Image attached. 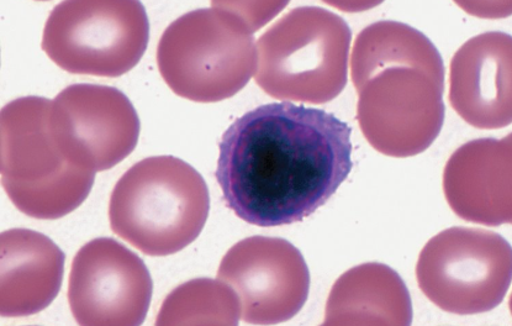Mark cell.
Instances as JSON below:
<instances>
[{
  "mask_svg": "<svg viewBox=\"0 0 512 326\" xmlns=\"http://www.w3.org/2000/svg\"><path fill=\"white\" fill-rule=\"evenodd\" d=\"M351 133L336 115L290 102L242 115L219 145L226 207L263 228L302 222L350 175Z\"/></svg>",
  "mask_w": 512,
  "mask_h": 326,
  "instance_id": "obj_1",
  "label": "cell"
},
{
  "mask_svg": "<svg viewBox=\"0 0 512 326\" xmlns=\"http://www.w3.org/2000/svg\"><path fill=\"white\" fill-rule=\"evenodd\" d=\"M279 3H213L174 20L157 49L158 70L177 96L197 103L234 97L255 76V36Z\"/></svg>",
  "mask_w": 512,
  "mask_h": 326,
  "instance_id": "obj_2",
  "label": "cell"
},
{
  "mask_svg": "<svg viewBox=\"0 0 512 326\" xmlns=\"http://www.w3.org/2000/svg\"><path fill=\"white\" fill-rule=\"evenodd\" d=\"M210 210L207 183L189 163L173 156L137 162L113 189L112 230L149 256L186 249L202 233Z\"/></svg>",
  "mask_w": 512,
  "mask_h": 326,
  "instance_id": "obj_3",
  "label": "cell"
},
{
  "mask_svg": "<svg viewBox=\"0 0 512 326\" xmlns=\"http://www.w3.org/2000/svg\"><path fill=\"white\" fill-rule=\"evenodd\" d=\"M352 33L340 15L293 9L257 41L258 86L279 101L324 104L345 89Z\"/></svg>",
  "mask_w": 512,
  "mask_h": 326,
  "instance_id": "obj_4",
  "label": "cell"
},
{
  "mask_svg": "<svg viewBox=\"0 0 512 326\" xmlns=\"http://www.w3.org/2000/svg\"><path fill=\"white\" fill-rule=\"evenodd\" d=\"M51 101L24 97L0 113L2 183L10 201L28 217L56 220L91 193L95 173L63 159L50 131Z\"/></svg>",
  "mask_w": 512,
  "mask_h": 326,
  "instance_id": "obj_5",
  "label": "cell"
},
{
  "mask_svg": "<svg viewBox=\"0 0 512 326\" xmlns=\"http://www.w3.org/2000/svg\"><path fill=\"white\" fill-rule=\"evenodd\" d=\"M445 72L434 46L383 68L357 89L358 123L373 149L410 157L434 144L445 122Z\"/></svg>",
  "mask_w": 512,
  "mask_h": 326,
  "instance_id": "obj_6",
  "label": "cell"
},
{
  "mask_svg": "<svg viewBox=\"0 0 512 326\" xmlns=\"http://www.w3.org/2000/svg\"><path fill=\"white\" fill-rule=\"evenodd\" d=\"M149 40V18L140 2L73 0L52 10L42 50L75 75L119 77L140 62Z\"/></svg>",
  "mask_w": 512,
  "mask_h": 326,
  "instance_id": "obj_7",
  "label": "cell"
},
{
  "mask_svg": "<svg viewBox=\"0 0 512 326\" xmlns=\"http://www.w3.org/2000/svg\"><path fill=\"white\" fill-rule=\"evenodd\" d=\"M511 246L493 231L450 228L422 249L416 277L425 296L445 312L487 313L511 285Z\"/></svg>",
  "mask_w": 512,
  "mask_h": 326,
  "instance_id": "obj_8",
  "label": "cell"
},
{
  "mask_svg": "<svg viewBox=\"0 0 512 326\" xmlns=\"http://www.w3.org/2000/svg\"><path fill=\"white\" fill-rule=\"evenodd\" d=\"M50 131L63 159L95 173L110 170L135 150L140 119L119 89L73 84L51 101Z\"/></svg>",
  "mask_w": 512,
  "mask_h": 326,
  "instance_id": "obj_9",
  "label": "cell"
},
{
  "mask_svg": "<svg viewBox=\"0 0 512 326\" xmlns=\"http://www.w3.org/2000/svg\"><path fill=\"white\" fill-rule=\"evenodd\" d=\"M218 278L234 289L241 318L248 324L288 322L309 297L310 273L304 256L281 238L241 240L221 260Z\"/></svg>",
  "mask_w": 512,
  "mask_h": 326,
  "instance_id": "obj_10",
  "label": "cell"
},
{
  "mask_svg": "<svg viewBox=\"0 0 512 326\" xmlns=\"http://www.w3.org/2000/svg\"><path fill=\"white\" fill-rule=\"evenodd\" d=\"M152 292L145 262L114 239L89 241L73 260L68 301L79 325H141Z\"/></svg>",
  "mask_w": 512,
  "mask_h": 326,
  "instance_id": "obj_11",
  "label": "cell"
},
{
  "mask_svg": "<svg viewBox=\"0 0 512 326\" xmlns=\"http://www.w3.org/2000/svg\"><path fill=\"white\" fill-rule=\"evenodd\" d=\"M511 36L492 31L461 46L451 61L450 102L474 128L511 124Z\"/></svg>",
  "mask_w": 512,
  "mask_h": 326,
  "instance_id": "obj_12",
  "label": "cell"
},
{
  "mask_svg": "<svg viewBox=\"0 0 512 326\" xmlns=\"http://www.w3.org/2000/svg\"><path fill=\"white\" fill-rule=\"evenodd\" d=\"M448 204L459 218L487 226L511 223V135L469 141L443 173Z\"/></svg>",
  "mask_w": 512,
  "mask_h": 326,
  "instance_id": "obj_13",
  "label": "cell"
},
{
  "mask_svg": "<svg viewBox=\"0 0 512 326\" xmlns=\"http://www.w3.org/2000/svg\"><path fill=\"white\" fill-rule=\"evenodd\" d=\"M66 256L38 231L0 235V315L28 317L50 306L60 292Z\"/></svg>",
  "mask_w": 512,
  "mask_h": 326,
  "instance_id": "obj_14",
  "label": "cell"
},
{
  "mask_svg": "<svg viewBox=\"0 0 512 326\" xmlns=\"http://www.w3.org/2000/svg\"><path fill=\"white\" fill-rule=\"evenodd\" d=\"M413 323V304L403 278L387 265L369 262L336 281L326 304L324 325Z\"/></svg>",
  "mask_w": 512,
  "mask_h": 326,
  "instance_id": "obj_15",
  "label": "cell"
},
{
  "mask_svg": "<svg viewBox=\"0 0 512 326\" xmlns=\"http://www.w3.org/2000/svg\"><path fill=\"white\" fill-rule=\"evenodd\" d=\"M241 304L234 289L223 281H189L166 298L157 325H237Z\"/></svg>",
  "mask_w": 512,
  "mask_h": 326,
  "instance_id": "obj_16",
  "label": "cell"
}]
</instances>
